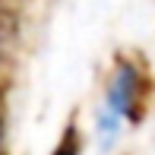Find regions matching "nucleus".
Instances as JSON below:
<instances>
[{"mask_svg":"<svg viewBox=\"0 0 155 155\" xmlns=\"http://www.w3.org/2000/svg\"><path fill=\"white\" fill-rule=\"evenodd\" d=\"M155 92V82L149 76V70L143 67V63L130 60V57H120L117 63V73L114 79H111V89H108V111H104L101 124L104 133H114V120L117 117H127L130 124H139L146 114V108H149V98Z\"/></svg>","mask_w":155,"mask_h":155,"instance_id":"nucleus-1","label":"nucleus"},{"mask_svg":"<svg viewBox=\"0 0 155 155\" xmlns=\"http://www.w3.org/2000/svg\"><path fill=\"white\" fill-rule=\"evenodd\" d=\"M79 149H82L79 127H76V124H67V130L60 133V139H57V146H54L51 155H79Z\"/></svg>","mask_w":155,"mask_h":155,"instance_id":"nucleus-2","label":"nucleus"}]
</instances>
